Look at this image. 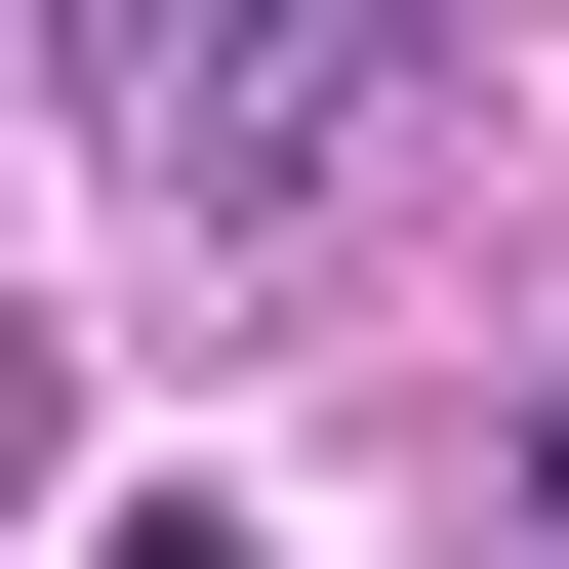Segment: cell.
<instances>
[{
	"label": "cell",
	"mask_w": 569,
	"mask_h": 569,
	"mask_svg": "<svg viewBox=\"0 0 569 569\" xmlns=\"http://www.w3.org/2000/svg\"><path fill=\"white\" fill-rule=\"evenodd\" d=\"M448 82H488L448 0H284V41H203V0H122V41H82V163L163 203V244H284V203H367V163H407Z\"/></svg>",
	"instance_id": "cell-1"
},
{
	"label": "cell",
	"mask_w": 569,
	"mask_h": 569,
	"mask_svg": "<svg viewBox=\"0 0 569 569\" xmlns=\"http://www.w3.org/2000/svg\"><path fill=\"white\" fill-rule=\"evenodd\" d=\"M0 488H41V326H0Z\"/></svg>",
	"instance_id": "cell-3"
},
{
	"label": "cell",
	"mask_w": 569,
	"mask_h": 569,
	"mask_svg": "<svg viewBox=\"0 0 569 569\" xmlns=\"http://www.w3.org/2000/svg\"><path fill=\"white\" fill-rule=\"evenodd\" d=\"M122 569H244V529H203V488H163V529H122Z\"/></svg>",
	"instance_id": "cell-4"
},
{
	"label": "cell",
	"mask_w": 569,
	"mask_h": 569,
	"mask_svg": "<svg viewBox=\"0 0 569 569\" xmlns=\"http://www.w3.org/2000/svg\"><path fill=\"white\" fill-rule=\"evenodd\" d=\"M529 569H569V367H529Z\"/></svg>",
	"instance_id": "cell-2"
}]
</instances>
